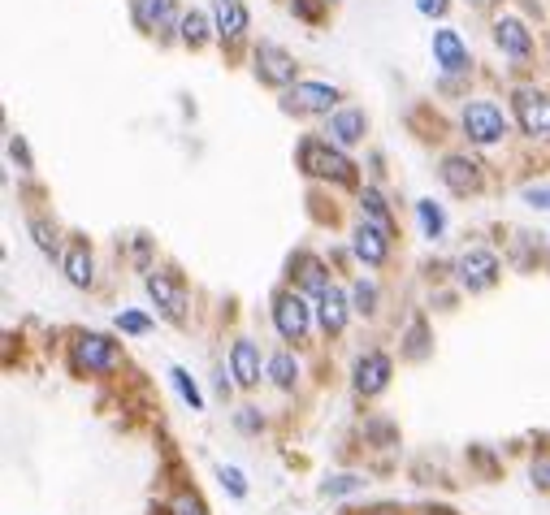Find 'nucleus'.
<instances>
[{"label": "nucleus", "instance_id": "obj_25", "mask_svg": "<svg viewBox=\"0 0 550 515\" xmlns=\"http://www.w3.org/2000/svg\"><path fill=\"white\" fill-rule=\"evenodd\" d=\"M174 386H178V394H182V399L191 403V412H200V407H204V399H200V390H195V381H191L187 373H182V368H174Z\"/></svg>", "mask_w": 550, "mask_h": 515}, {"label": "nucleus", "instance_id": "obj_13", "mask_svg": "<svg viewBox=\"0 0 550 515\" xmlns=\"http://www.w3.org/2000/svg\"><path fill=\"white\" fill-rule=\"evenodd\" d=\"M230 364H234V381H239V386H256V381H260V351L247 338L234 342Z\"/></svg>", "mask_w": 550, "mask_h": 515}, {"label": "nucleus", "instance_id": "obj_24", "mask_svg": "<svg viewBox=\"0 0 550 515\" xmlns=\"http://www.w3.org/2000/svg\"><path fill=\"white\" fill-rule=\"evenodd\" d=\"M360 204H364V213H369V221H373V226L390 234V213H386L382 195H377V191H364V200H360Z\"/></svg>", "mask_w": 550, "mask_h": 515}, {"label": "nucleus", "instance_id": "obj_28", "mask_svg": "<svg viewBox=\"0 0 550 515\" xmlns=\"http://www.w3.org/2000/svg\"><path fill=\"white\" fill-rule=\"evenodd\" d=\"M117 329H126V334H143V329H148V316L122 312V316H117Z\"/></svg>", "mask_w": 550, "mask_h": 515}, {"label": "nucleus", "instance_id": "obj_3", "mask_svg": "<svg viewBox=\"0 0 550 515\" xmlns=\"http://www.w3.org/2000/svg\"><path fill=\"white\" fill-rule=\"evenodd\" d=\"M464 130H468V139L473 143H499L507 135V122L490 100H477V104H468L464 109Z\"/></svg>", "mask_w": 550, "mask_h": 515}, {"label": "nucleus", "instance_id": "obj_4", "mask_svg": "<svg viewBox=\"0 0 550 515\" xmlns=\"http://www.w3.org/2000/svg\"><path fill=\"white\" fill-rule=\"evenodd\" d=\"M256 74L265 78L269 87H291L295 83V57L278 44H260L256 48Z\"/></svg>", "mask_w": 550, "mask_h": 515}, {"label": "nucleus", "instance_id": "obj_14", "mask_svg": "<svg viewBox=\"0 0 550 515\" xmlns=\"http://www.w3.org/2000/svg\"><path fill=\"white\" fill-rule=\"evenodd\" d=\"M135 18L143 31H165L174 26V0H135Z\"/></svg>", "mask_w": 550, "mask_h": 515}, {"label": "nucleus", "instance_id": "obj_1", "mask_svg": "<svg viewBox=\"0 0 550 515\" xmlns=\"http://www.w3.org/2000/svg\"><path fill=\"white\" fill-rule=\"evenodd\" d=\"M299 161H304V169H308V174H317V178L356 182V165H351L343 152H334L330 143H321V139L304 143V152H299Z\"/></svg>", "mask_w": 550, "mask_h": 515}, {"label": "nucleus", "instance_id": "obj_15", "mask_svg": "<svg viewBox=\"0 0 550 515\" xmlns=\"http://www.w3.org/2000/svg\"><path fill=\"white\" fill-rule=\"evenodd\" d=\"M356 256L364 260V264H382L386 260V230H377V226H364L356 230Z\"/></svg>", "mask_w": 550, "mask_h": 515}, {"label": "nucleus", "instance_id": "obj_34", "mask_svg": "<svg viewBox=\"0 0 550 515\" xmlns=\"http://www.w3.org/2000/svg\"><path fill=\"white\" fill-rule=\"evenodd\" d=\"M533 477H542L538 485H546V490H550V459H542V464H538V468H533Z\"/></svg>", "mask_w": 550, "mask_h": 515}, {"label": "nucleus", "instance_id": "obj_19", "mask_svg": "<svg viewBox=\"0 0 550 515\" xmlns=\"http://www.w3.org/2000/svg\"><path fill=\"white\" fill-rule=\"evenodd\" d=\"M434 52H438V61L447 65L451 74L468 65V52H464V44H460V35H455V31H438L434 35Z\"/></svg>", "mask_w": 550, "mask_h": 515}, {"label": "nucleus", "instance_id": "obj_10", "mask_svg": "<svg viewBox=\"0 0 550 515\" xmlns=\"http://www.w3.org/2000/svg\"><path fill=\"white\" fill-rule=\"evenodd\" d=\"M442 182H447L451 191L468 195L481 187V165L468 161V156H447V161H442Z\"/></svg>", "mask_w": 550, "mask_h": 515}, {"label": "nucleus", "instance_id": "obj_26", "mask_svg": "<svg viewBox=\"0 0 550 515\" xmlns=\"http://www.w3.org/2000/svg\"><path fill=\"white\" fill-rule=\"evenodd\" d=\"M169 515H204V503L191 490H182V494H174V503H169Z\"/></svg>", "mask_w": 550, "mask_h": 515}, {"label": "nucleus", "instance_id": "obj_35", "mask_svg": "<svg viewBox=\"0 0 550 515\" xmlns=\"http://www.w3.org/2000/svg\"><path fill=\"white\" fill-rule=\"evenodd\" d=\"M525 200H533L538 208H550V191H525Z\"/></svg>", "mask_w": 550, "mask_h": 515}, {"label": "nucleus", "instance_id": "obj_2", "mask_svg": "<svg viewBox=\"0 0 550 515\" xmlns=\"http://www.w3.org/2000/svg\"><path fill=\"white\" fill-rule=\"evenodd\" d=\"M117 364H122V351H117L113 338L83 334L74 342V368H78V373H113Z\"/></svg>", "mask_w": 550, "mask_h": 515}, {"label": "nucleus", "instance_id": "obj_5", "mask_svg": "<svg viewBox=\"0 0 550 515\" xmlns=\"http://www.w3.org/2000/svg\"><path fill=\"white\" fill-rule=\"evenodd\" d=\"M334 100H338V91L325 83H295L286 91V109L291 113H330Z\"/></svg>", "mask_w": 550, "mask_h": 515}, {"label": "nucleus", "instance_id": "obj_11", "mask_svg": "<svg viewBox=\"0 0 550 515\" xmlns=\"http://www.w3.org/2000/svg\"><path fill=\"white\" fill-rule=\"evenodd\" d=\"M386 381H390V360H386L382 351L364 355V360L356 364V390H360V394H377V390H386Z\"/></svg>", "mask_w": 550, "mask_h": 515}, {"label": "nucleus", "instance_id": "obj_27", "mask_svg": "<svg viewBox=\"0 0 550 515\" xmlns=\"http://www.w3.org/2000/svg\"><path fill=\"white\" fill-rule=\"evenodd\" d=\"M360 477H334V481H325L321 485V494H330V498H338V494H356L360 490Z\"/></svg>", "mask_w": 550, "mask_h": 515}, {"label": "nucleus", "instance_id": "obj_17", "mask_svg": "<svg viewBox=\"0 0 550 515\" xmlns=\"http://www.w3.org/2000/svg\"><path fill=\"white\" fill-rule=\"evenodd\" d=\"M321 325L330 329V334H338V329L347 325V299L338 286H325L321 290Z\"/></svg>", "mask_w": 550, "mask_h": 515}, {"label": "nucleus", "instance_id": "obj_12", "mask_svg": "<svg viewBox=\"0 0 550 515\" xmlns=\"http://www.w3.org/2000/svg\"><path fill=\"white\" fill-rule=\"evenodd\" d=\"M213 18H217L221 39H239V35L247 31V9H243V0H213Z\"/></svg>", "mask_w": 550, "mask_h": 515}, {"label": "nucleus", "instance_id": "obj_6", "mask_svg": "<svg viewBox=\"0 0 550 515\" xmlns=\"http://www.w3.org/2000/svg\"><path fill=\"white\" fill-rule=\"evenodd\" d=\"M148 290H152V299L161 303V312L169 316V321H182V316H187V290H182L178 277L152 273V277H148Z\"/></svg>", "mask_w": 550, "mask_h": 515}, {"label": "nucleus", "instance_id": "obj_16", "mask_svg": "<svg viewBox=\"0 0 550 515\" xmlns=\"http://www.w3.org/2000/svg\"><path fill=\"white\" fill-rule=\"evenodd\" d=\"M494 35H499V44L512 52V57H525V52L533 48V39H529V31H525V22H520V18H499Z\"/></svg>", "mask_w": 550, "mask_h": 515}, {"label": "nucleus", "instance_id": "obj_29", "mask_svg": "<svg viewBox=\"0 0 550 515\" xmlns=\"http://www.w3.org/2000/svg\"><path fill=\"white\" fill-rule=\"evenodd\" d=\"M31 234H35V243L44 247V252H57V234H52V230L44 226V221H35V226H31Z\"/></svg>", "mask_w": 550, "mask_h": 515}, {"label": "nucleus", "instance_id": "obj_21", "mask_svg": "<svg viewBox=\"0 0 550 515\" xmlns=\"http://www.w3.org/2000/svg\"><path fill=\"white\" fill-rule=\"evenodd\" d=\"M269 377H273V386L291 390V386H295V377H299V364L291 360V355H273V364H269Z\"/></svg>", "mask_w": 550, "mask_h": 515}, {"label": "nucleus", "instance_id": "obj_37", "mask_svg": "<svg viewBox=\"0 0 550 515\" xmlns=\"http://www.w3.org/2000/svg\"><path fill=\"white\" fill-rule=\"evenodd\" d=\"M473 5H490V0H473Z\"/></svg>", "mask_w": 550, "mask_h": 515}, {"label": "nucleus", "instance_id": "obj_22", "mask_svg": "<svg viewBox=\"0 0 550 515\" xmlns=\"http://www.w3.org/2000/svg\"><path fill=\"white\" fill-rule=\"evenodd\" d=\"M416 213H421V226H425V234H429V239H438V234H442V226H447V217H442V208H438L434 200H421V204H416Z\"/></svg>", "mask_w": 550, "mask_h": 515}, {"label": "nucleus", "instance_id": "obj_9", "mask_svg": "<svg viewBox=\"0 0 550 515\" xmlns=\"http://www.w3.org/2000/svg\"><path fill=\"white\" fill-rule=\"evenodd\" d=\"M516 117L529 135H550V96L538 91H516Z\"/></svg>", "mask_w": 550, "mask_h": 515}, {"label": "nucleus", "instance_id": "obj_32", "mask_svg": "<svg viewBox=\"0 0 550 515\" xmlns=\"http://www.w3.org/2000/svg\"><path fill=\"white\" fill-rule=\"evenodd\" d=\"M356 308H360V312H369V308H373V286H364V282L356 286Z\"/></svg>", "mask_w": 550, "mask_h": 515}, {"label": "nucleus", "instance_id": "obj_20", "mask_svg": "<svg viewBox=\"0 0 550 515\" xmlns=\"http://www.w3.org/2000/svg\"><path fill=\"white\" fill-rule=\"evenodd\" d=\"M65 277H70L74 286H87V282H91V256H87V247H70V256H65Z\"/></svg>", "mask_w": 550, "mask_h": 515}, {"label": "nucleus", "instance_id": "obj_8", "mask_svg": "<svg viewBox=\"0 0 550 515\" xmlns=\"http://www.w3.org/2000/svg\"><path fill=\"white\" fill-rule=\"evenodd\" d=\"M494 277H499V260H494V252H464L460 256V282L468 290H486L494 286Z\"/></svg>", "mask_w": 550, "mask_h": 515}, {"label": "nucleus", "instance_id": "obj_36", "mask_svg": "<svg viewBox=\"0 0 550 515\" xmlns=\"http://www.w3.org/2000/svg\"><path fill=\"white\" fill-rule=\"evenodd\" d=\"M369 515H399V511H390V507H377V511H369Z\"/></svg>", "mask_w": 550, "mask_h": 515}, {"label": "nucleus", "instance_id": "obj_33", "mask_svg": "<svg viewBox=\"0 0 550 515\" xmlns=\"http://www.w3.org/2000/svg\"><path fill=\"white\" fill-rule=\"evenodd\" d=\"M416 5H421V13H434V18L447 13V0H416Z\"/></svg>", "mask_w": 550, "mask_h": 515}, {"label": "nucleus", "instance_id": "obj_30", "mask_svg": "<svg viewBox=\"0 0 550 515\" xmlns=\"http://www.w3.org/2000/svg\"><path fill=\"white\" fill-rule=\"evenodd\" d=\"M221 481L230 485V494H234V498H243V494H247V485H243V472H239V468H221Z\"/></svg>", "mask_w": 550, "mask_h": 515}, {"label": "nucleus", "instance_id": "obj_7", "mask_svg": "<svg viewBox=\"0 0 550 515\" xmlns=\"http://www.w3.org/2000/svg\"><path fill=\"white\" fill-rule=\"evenodd\" d=\"M273 321H278V334L286 342H299L308 334V303L299 295H282L278 308H273Z\"/></svg>", "mask_w": 550, "mask_h": 515}, {"label": "nucleus", "instance_id": "obj_18", "mask_svg": "<svg viewBox=\"0 0 550 515\" xmlns=\"http://www.w3.org/2000/svg\"><path fill=\"white\" fill-rule=\"evenodd\" d=\"M330 139L334 143H356V139H364V113L360 109H347V113H334L330 117Z\"/></svg>", "mask_w": 550, "mask_h": 515}, {"label": "nucleus", "instance_id": "obj_23", "mask_svg": "<svg viewBox=\"0 0 550 515\" xmlns=\"http://www.w3.org/2000/svg\"><path fill=\"white\" fill-rule=\"evenodd\" d=\"M204 39H208V22H204V13H187V18H182V44L200 48Z\"/></svg>", "mask_w": 550, "mask_h": 515}, {"label": "nucleus", "instance_id": "obj_31", "mask_svg": "<svg viewBox=\"0 0 550 515\" xmlns=\"http://www.w3.org/2000/svg\"><path fill=\"white\" fill-rule=\"evenodd\" d=\"M304 286H312L317 295L325 290V282H321V264H317V260H304Z\"/></svg>", "mask_w": 550, "mask_h": 515}]
</instances>
